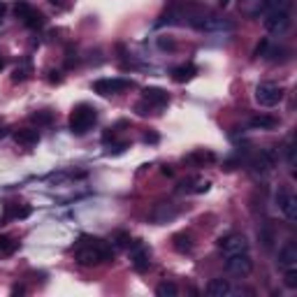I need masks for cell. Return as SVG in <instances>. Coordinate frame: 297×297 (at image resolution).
<instances>
[{
  "instance_id": "6da1fadb",
  "label": "cell",
  "mask_w": 297,
  "mask_h": 297,
  "mask_svg": "<svg viewBox=\"0 0 297 297\" xmlns=\"http://www.w3.org/2000/svg\"><path fill=\"white\" fill-rule=\"evenodd\" d=\"M114 258L112 246L98 239V237H79V242L74 244V260L81 267H98L102 262H109Z\"/></svg>"
},
{
  "instance_id": "7a4b0ae2",
  "label": "cell",
  "mask_w": 297,
  "mask_h": 297,
  "mask_svg": "<svg viewBox=\"0 0 297 297\" xmlns=\"http://www.w3.org/2000/svg\"><path fill=\"white\" fill-rule=\"evenodd\" d=\"M96 121H98L96 107L77 105L70 114V132L72 135H77V137H81V135H86V132L96 125Z\"/></svg>"
},
{
  "instance_id": "3957f363",
  "label": "cell",
  "mask_w": 297,
  "mask_h": 297,
  "mask_svg": "<svg viewBox=\"0 0 297 297\" xmlns=\"http://www.w3.org/2000/svg\"><path fill=\"white\" fill-rule=\"evenodd\" d=\"M283 100V88L270 81H262L255 86V102L260 107H276Z\"/></svg>"
},
{
  "instance_id": "277c9868",
  "label": "cell",
  "mask_w": 297,
  "mask_h": 297,
  "mask_svg": "<svg viewBox=\"0 0 297 297\" xmlns=\"http://www.w3.org/2000/svg\"><path fill=\"white\" fill-rule=\"evenodd\" d=\"M290 24H293V19H290L288 9H274V12H267V14H265V28H267L270 33H274V35L288 33Z\"/></svg>"
},
{
  "instance_id": "5b68a950",
  "label": "cell",
  "mask_w": 297,
  "mask_h": 297,
  "mask_svg": "<svg viewBox=\"0 0 297 297\" xmlns=\"http://www.w3.org/2000/svg\"><path fill=\"white\" fill-rule=\"evenodd\" d=\"M274 198H276V207H279V211L286 216V221L295 223L297 221V198L295 195H293L286 186H281Z\"/></svg>"
},
{
  "instance_id": "8992f818",
  "label": "cell",
  "mask_w": 297,
  "mask_h": 297,
  "mask_svg": "<svg viewBox=\"0 0 297 297\" xmlns=\"http://www.w3.org/2000/svg\"><path fill=\"white\" fill-rule=\"evenodd\" d=\"M225 270L230 274H237V276H246V274L253 272V258L248 255V251L225 255Z\"/></svg>"
},
{
  "instance_id": "52a82bcc",
  "label": "cell",
  "mask_w": 297,
  "mask_h": 297,
  "mask_svg": "<svg viewBox=\"0 0 297 297\" xmlns=\"http://www.w3.org/2000/svg\"><path fill=\"white\" fill-rule=\"evenodd\" d=\"M132 81L130 79H98L96 84H93V91H96L98 96L102 98H109V96H116V93H121V91H125V88H130Z\"/></svg>"
},
{
  "instance_id": "ba28073f",
  "label": "cell",
  "mask_w": 297,
  "mask_h": 297,
  "mask_svg": "<svg viewBox=\"0 0 297 297\" xmlns=\"http://www.w3.org/2000/svg\"><path fill=\"white\" fill-rule=\"evenodd\" d=\"M286 56H288V51L283 47H279V44H272L270 40H262L255 47V58H265V61H270V63H283Z\"/></svg>"
},
{
  "instance_id": "9c48e42d",
  "label": "cell",
  "mask_w": 297,
  "mask_h": 297,
  "mask_svg": "<svg viewBox=\"0 0 297 297\" xmlns=\"http://www.w3.org/2000/svg\"><path fill=\"white\" fill-rule=\"evenodd\" d=\"M219 248L223 251L225 255H232V253H244L248 251V242H246L244 235L239 232H232V235H225L219 239Z\"/></svg>"
},
{
  "instance_id": "30bf717a",
  "label": "cell",
  "mask_w": 297,
  "mask_h": 297,
  "mask_svg": "<svg viewBox=\"0 0 297 297\" xmlns=\"http://www.w3.org/2000/svg\"><path fill=\"white\" fill-rule=\"evenodd\" d=\"M130 262L135 272H147L151 267V251L142 242H132L130 244Z\"/></svg>"
},
{
  "instance_id": "8fae6325",
  "label": "cell",
  "mask_w": 297,
  "mask_h": 297,
  "mask_svg": "<svg viewBox=\"0 0 297 297\" xmlns=\"http://www.w3.org/2000/svg\"><path fill=\"white\" fill-rule=\"evenodd\" d=\"M179 207L176 204H172V202H160V204H156L153 209H151V214H148V219L153 221V223H167V221H172L179 216Z\"/></svg>"
},
{
  "instance_id": "7c38bea8",
  "label": "cell",
  "mask_w": 297,
  "mask_h": 297,
  "mask_svg": "<svg viewBox=\"0 0 297 297\" xmlns=\"http://www.w3.org/2000/svg\"><path fill=\"white\" fill-rule=\"evenodd\" d=\"M276 265H279L283 272H286V270H295V267H297V244H295V242H288V244L281 246Z\"/></svg>"
},
{
  "instance_id": "4fadbf2b",
  "label": "cell",
  "mask_w": 297,
  "mask_h": 297,
  "mask_svg": "<svg viewBox=\"0 0 297 297\" xmlns=\"http://www.w3.org/2000/svg\"><path fill=\"white\" fill-rule=\"evenodd\" d=\"M142 98H144V102L151 107H165L167 102H170V96H167V91H163V88H156V86H147L144 91H142Z\"/></svg>"
},
{
  "instance_id": "5bb4252c",
  "label": "cell",
  "mask_w": 297,
  "mask_h": 297,
  "mask_svg": "<svg viewBox=\"0 0 297 297\" xmlns=\"http://www.w3.org/2000/svg\"><path fill=\"white\" fill-rule=\"evenodd\" d=\"M188 165H195V167H204V165H214L216 163V153L209 151V148H195L193 153L184 158Z\"/></svg>"
},
{
  "instance_id": "9a60e30c",
  "label": "cell",
  "mask_w": 297,
  "mask_h": 297,
  "mask_svg": "<svg viewBox=\"0 0 297 297\" xmlns=\"http://www.w3.org/2000/svg\"><path fill=\"white\" fill-rule=\"evenodd\" d=\"M237 290L232 288V283L227 279H211L207 283V295L211 297H232Z\"/></svg>"
},
{
  "instance_id": "2e32d148",
  "label": "cell",
  "mask_w": 297,
  "mask_h": 297,
  "mask_svg": "<svg viewBox=\"0 0 297 297\" xmlns=\"http://www.w3.org/2000/svg\"><path fill=\"white\" fill-rule=\"evenodd\" d=\"M239 9L244 17H260L267 12V0H242Z\"/></svg>"
},
{
  "instance_id": "e0dca14e",
  "label": "cell",
  "mask_w": 297,
  "mask_h": 297,
  "mask_svg": "<svg viewBox=\"0 0 297 297\" xmlns=\"http://www.w3.org/2000/svg\"><path fill=\"white\" fill-rule=\"evenodd\" d=\"M274 165H276V151L274 148H262L260 153H258V158L253 160V167L255 170H262V172L272 170Z\"/></svg>"
},
{
  "instance_id": "ac0fdd59",
  "label": "cell",
  "mask_w": 297,
  "mask_h": 297,
  "mask_svg": "<svg viewBox=\"0 0 297 297\" xmlns=\"http://www.w3.org/2000/svg\"><path fill=\"white\" fill-rule=\"evenodd\" d=\"M14 142L21 147H35L40 142V132L33 130V128H21V130L14 132Z\"/></svg>"
},
{
  "instance_id": "d6986e66",
  "label": "cell",
  "mask_w": 297,
  "mask_h": 297,
  "mask_svg": "<svg viewBox=\"0 0 297 297\" xmlns=\"http://www.w3.org/2000/svg\"><path fill=\"white\" fill-rule=\"evenodd\" d=\"M276 119L274 116H270V114H258V116H253L251 121H248V125L253 128V130H272V128H276Z\"/></svg>"
},
{
  "instance_id": "ffe728a7",
  "label": "cell",
  "mask_w": 297,
  "mask_h": 297,
  "mask_svg": "<svg viewBox=\"0 0 297 297\" xmlns=\"http://www.w3.org/2000/svg\"><path fill=\"white\" fill-rule=\"evenodd\" d=\"M195 74H198V68H195V65H191V63H186V65H179V68H174V70H172V79H174V81H179V84H184V81H191Z\"/></svg>"
},
{
  "instance_id": "44dd1931",
  "label": "cell",
  "mask_w": 297,
  "mask_h": 297,
  "mask_svg": "<svg viewBox=\"0 0 297 297\" xmlns=\"http://www.w3.org/2000/svg\"><path fill=\"white\" fill-rule=\"evenodd\" d=\"M172 242H174V248L179 253H188L193 248V237L186 235V232H179V235L172 237Z\"/></svg>"
},
{
  "instance_id": "7402d4cb",
  "label": "cell",
  "mask_w": 297,
  "mask_h": 297,
  "mask_svg": "<svg viewBox=\"0 0 297 297\" xmlns=\"http://www.w3.org/2000/svg\"><path fill=\"white\" fill-rule=\"evenodd\" d=\"M21 21H24V26H26V28H33V30L44 26V17L40 14V12H35V9H30V12H28V14L21 19Z\"/></svg>"
},
{
  "instance_id": "603a6c76",
  "label": "cell",
  "mask_w": 297,
  "mask_h": 297,
  "mask_svg": "<svg viewBox=\"0 0 297 297\" xmlns=\"http://www.w3.org/2000/svg\"><path fill=\"white\" fill-rule=\"evenodd\" d=\"M19 248V242L14 239V237H9V235H0V253H5V255H12L14 251Z\"/></svg>"
},
{
  "instance_id": "cb8c5ba5",
  "label": "cell",
  "mask_w": 297,
  "mask_h": 297,
  "mask_svg": "<svg viewBox=\"0 0 297 297\" xmlns=\"http://www.w3.org/2000/svg\"><path fill=\"white\" fill-rule=\"evenodd\" d=\"M156 295L158 297H176L179 295V288H176L172 281H163V283L156 288Z\"/></svg>"
},
{
  "instance_id": "d4e9b609",
  "label": "cell",
  "mask_w": 297,
  "mask_h": 297,
  "mask_svg": "<svg viewBox=\"0 0 297 297\" xmlns=\"http://www.w3.org/2000/svg\"><path fill=\"white\" fill-rule=\"evenodd\" d=\"M28 77H30V63L24 61L17 68V70H14V74H12V81H14V84H19V81H26Z\"/></svg>"
},
{
  "instance_id": "484cf974",
  "label": "cell",
  "mask_w": 297,
  "mask_h": 297,
  "mask_svg": "<svg viewBox=\"0 0 297 297\" xmlns=\"http://www.w3.org/2000/svg\"><path fill=\"white\" fill-rule=\"evenodd\" d=\"M286 160H288V167L295 170V137L290 135L288 142H286Z\"/></svg>"
},
{
  "instance_id": "4316f807",
  "label": "cell",
  "mask_w": 297,
  "mask_h": 297,
  "mask_svg": "<svg viewBox=\"0 0 297 297\" xmlns=\"http://www.w3.org/2000/svg\"><path fill=\"white\" fill-rule=\"evenodd\" d=\"M283 283H286L290 290L297 288V267H295V270H286V272H283Z\"/></svg>"
},
{
  "instance_id": "83f0119b",
  "label": "cell",
  "mask_w": 297,
  "mask_h": 297,
  "mask_svg": "<svg viewBox=\"0 0 297 297\" xmlns=\"http://www.w3.org/2000/svg\"><path fill=\"white\" fill-rule=\"evenodd\" d=\"M114 242H116V246H121V248H130V244H132V239L128 232H116V235H114Z\"/></svg>"
},
{
  "instance_id": "f1b7e54d",
  "label": "cell",
  "mask_w": 297,
  "mask_h": 297,
  "mask_svg": "<svg viewBox=\"0 0 297 297\" xmlns=\"http://www.w3.org/2000/svg\"><path fill=\"white\" fill-rule=\"evenodd\" d=\"M290 0H267V12H274V9H288ZM265 12V14H267Z\"/></svg>"
},
{
  "instance_id": "f546056e",
  "label": "cell",
  "mask_w": 297,
  "mask_h": 297,
  "mask_svg": "<svg viewBox=\"0 0 297 297\" xmlns=\"http://www.w3.org/2000/svg\"><path fill=\"white\" fill-rule=\"evenodd\" d=\"M33 121L40 123V125H47V123L53 121V114L51 112H37V114H33Z\"/></svg>"
},
{
  "instance_id": "4dcf8cb0",
  "label": "cell",
  "mask_w": 297,
  "mask_h": 297,
  "mask_svg": "<svg viewBox=\"0 0 297 297\" xmlns=\"http://www.w3.org/2000/svg\"><path fill=\"white\" fill-rule=\"evenodd\" d=\"M260 242L265 244V248H270L272 242H274V232H272V227L267 225L265 230H260Z\"/></svg>"
},
{
  "instance_id": "1f68e13d",
  "label": "cell",
  "mask_w": 297,
  "mask_h": 297,
  "mask_svg": "<svg viewBox=\"0 0 297 297\" xmlns=\"http://www.w3.org/2000/svg\"><path fill=\"white\" fill-rule=\"evenodd\" d=\"M209 181H202V179H198V181H195V186H188V188H186V191L188 193H207L209 191Z\"/></svg>"
},
{
  "instance_id": "d6a6232c",
  "label": "cell",
  "mask_w": 297,
  "mask_h": 297,
  "mask_svg": "<svg viewBox=\"0 0 297 297\" xmlns=\"http://www.w3.org/2000/svg\"><path fill=\"white\" fill-rule=\"evenodd\" d=\"M30 9H33V7L28 5L26 0H19V2H17V7H14V12H17V17H19V19H24V17L28 14V12H30Z\"/></svg>"
},
{
  "instance_id": "836d02e7",
  "label": "cell",
  "mask_w": 297,
  "mask_h": 297,
  "mask_svg": "<svg viewBox=\"0 0 297 297\" xmlns=\"http://www.w3.org/2000/svg\"><path fill=\"white\" fill-rule=\"evenodd\" d=\"M158 47H160V49H170V51H172V49H174V40H170V37H158Z\"/></svg>"
},
{
  "instance_id": "e575fe53",
  "label": "cell",
  "mask_w": 297,
  "mask_h": 297,
  "mask_svg": "<svg viewBox=\"0 0 297 297\" xmlns=\"http://www.w3.org/2000/svg\"><path fill=\"white\" fill-rule=\"evenodd\" d=\"M148 109H151V105H147V102H144V100H142V102H137V105H135V112L140 114V116H147V114H148Z\"/></svg>"
},
{
  "instance_id": "d590c367",
  "label": "cell",
  "mask_w": 297,
  "mask_h": 297,
  "mask_svg": "<svg viewBox=\"0 0 297 297\" xmlns=\"http://www.w3.org/2000/svg\"><path fill=\"white\" fill-rule=\"evenodd\" d=\"M144 142H147V144H156L158 135H156V132H147V135H144Z\"/></svg>"
},
{
  "instance_id": "8d00e7d4",
  "label": "cell",
  "mask_w": 297,
  "mask_h": 297,
  "mask_svg": "<svg viewBox=\"0 0 297 297\" xmlns=\"http://www.w3.org/2000/svg\"><path fill=\"white\" fill-rule=\"evenodd\" d=\"M49 74H51V77H49V81H51V84H58V81H61V74H58V72H49Z\"/></svg>"
},
{
  "instance_id": "74e56055",
  "label": "cell",
  "mask_w": 297,
  "mask_h": 297,
  "mask_svg": "<svg viewBox=\"0 0 297 297\" xmlns=\"http://www.w3.org/2000/svg\"><path fill=\"white\" fill-rule=\"evenodd\" d=\"M160 172H163V174H165V176H172V174H174V170H172V167H170V165H165V167H163V170H160Z\"/></svg>"
},
{
  "instance_id": "f35d334b",
  "label": "cell",
  "mask_w": 297,
  "mask_h": 297,
  "mask_svg": "<svg viewBox=\"0 0 297 297\" xmlns=\"http://www.w3.org/2000/svg\"><path fill=\"white\" fill-rule=\"evenodd\" d=\"M12 293H14V295H21V293H26V288H24V286H14Z\"/></svg>"
},
{
  "instance_id": "ab89813d",
  "label": "cell",
  "mask_w": 297,
  "mask_h": 297,
  "mask_svg": "<svg viewBox=\"0 0 297 297\" xmlns=\"http://www.w3.org/2000/svg\"><path fill=\"white\" fill-rule=\"evenodd\" d=\"M5 12H7V5H5V2H2V0H0V17H2V14H5Z\"/></svg>"
},
{
  "instance_id": "60d3db41",
  "label": "cell",
  "mask_w": 297,
  "mask_h": 297,
  "mask_svg": "<svg viewBox=\"0 0 297 297\" xmlns=\"http://www.w3.org/2000/svg\"><path fill=\"white\" fill-rule=\"evenodd\" d=\"M221 2V7H225V5H230V0H219Z\"/></svg>"
},
{
  "instance_id": "b9f144b4",
  "label": "cell",
  "mask_w": 297,
  "mask_h": 297,
  "mask_svg": "<svg viewBox=\"0 0 297 297\" xmlns=\"http://www.w3.org/2000/svg\"><path fill=\"white\" fill-rule=\"evenodd\" d=\"M2 68H5V58L0 56V70H2Z\"/></svg>"
}]
</instances>
